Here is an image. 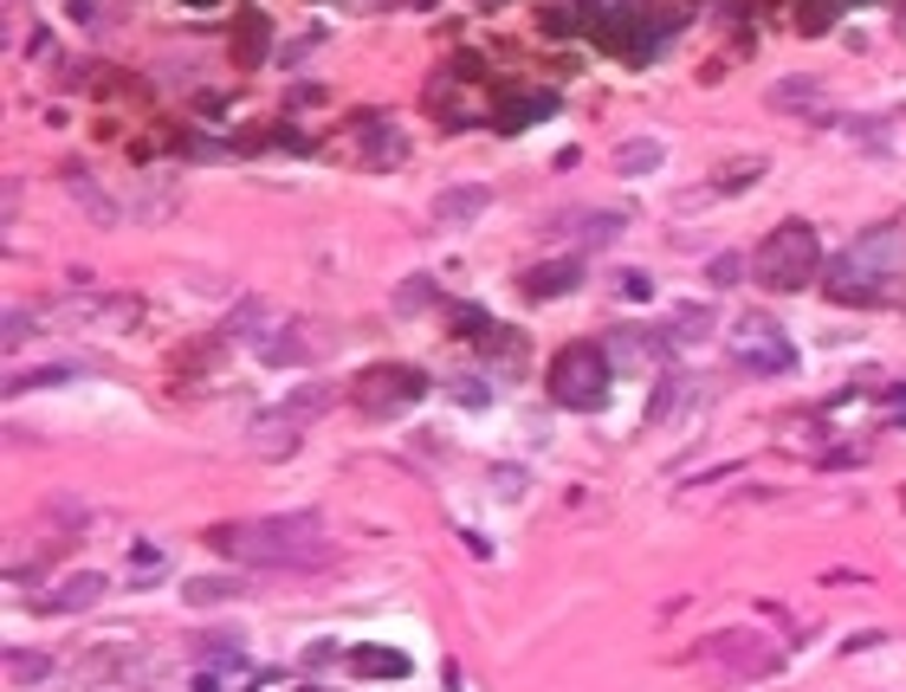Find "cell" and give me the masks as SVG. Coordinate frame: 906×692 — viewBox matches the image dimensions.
Masks as SVG:
<instances>
[{
	"label": "cell",
	"instance_id": "cell-1",
	"mask_svg": "<svg viewBox=\"0 0 906 692\" xmlns=\"http://www.w3.org/2000/svg\"><path fill=\"white\" fill-rule=\"evenodd\" d=\"M208 544L220 556H240L253 569H311L331 556L324 518L318 511H279V518H253V524H214Z\"/></svg>",
	"mask_w": 906,
	"mask_h": 692
},
{
	"label": "cell",
	"instance_id": "cell-2",
	"mask_svg": "<svg viewBox=\"0 0 906 692\" xmlns=\"http://www.w3.org/2000/svg\"><path fill=\"white\" fill-rule=\"evenodd\" d=\"M901 278H906V220H881L861 240H848V253L829 266V298L887 304V298H901Z\"/></svg>",
	"mask_w": 906,
	"mask_h": 692
},
{
	"label": "cell",
	"instance_id": "cell-3",
	"mask_svg": "<svg viewBox=\"0 0 906 692\" xmlns=\"http://www.w3.org/2000/svg\"><path fill=\"white\" fill-rule=\"evenodd\" d=\"M816 273H823V240H816L810 220L770 227L758 240V253H752V285H765V291H803Z\"/></svg>",
	"mask_w": 906,
	"mask_h": 692
},
{
	"label": "cell",
	"instance_id": "cell-4",
	"mask_svg": "<svg viewBox=\"0 0 906 692\" xmlns=\"http://www.w3.org/2000/svg\"><path fill=\"white\" fill-rule=\"evenodd\" d=\"M609 376H616V356L603 344H563L558 356H551V369H544L551 402H558V408H576V415H589V408L609 402Z\"/></svg>",
	"mask_w": 906,
	"mask_h": 692
},
{
	"label": "cell",
	"instance_id": "cell-5",
	"mask_svg": "<svg viewBox=\"0 0 906 692\" xmlns=\"http://www.w3.org/2000/svg\"><path fill=\"white\" fill-rule=\"evenodd\" d=\"M732 362H738L745 376H790V369H796V344H790V331L770 324V318H738V324H732Z\"/></svg>",
	"mask_w": 906,
	"mask_h": 692
},
{
	"label": "cell",
	"instance_id": "cell-6",
	"mask_svg": "<svg viewBox=\"0 0 906 692\" xmlns=\"http://www.w3.org/2000/svg\"><path fill=\"white\" fill-rule=\"evenodd\" d=\"M427 395V376L409 362H382V369H363L356 376V408L363 415H402Z\"/></svg>",
	"mask_w": 906,
	"mask_h": 692
},
{
	"label": "cell",
	"instance_id": "cell-7",
	"mask_svg": "<svg viewBox=\"0 0 906 692\" xmlns=\"http://www.w3.org/2000/svg\"><path fill=\"white\" fill-rule=\"evenodd\" d=\"M318 408H331V382H311V389H298L285 408H273V415H260L253 420V453H291L298 447V427L318 415Z\"/></svg>",
	"mask_w": 906,
	"mask_h": 692
},
{
	"label": "cell",
	"instance_id": "cell-8",
	"mask_svg": "<svg viewBox=\"0 0 906 692\" xmlns=\"http://www.w3.org/2000/svg\"><path fill=\"white\" fill-rule=\"evenodd\" d=\"M699 660L719 667V673H732V680H758V673L777 667V647H770L765 634H752V627H745V634L732 627V634H712V641L699 647Z\"/></svg>",
	"mask_w": 906,
	"mask_h": 692
},
{
	"label": "cell",
	"instance_id": "cell-9",
	"mask_svg": "<svg viewBox=\"0 0 906 692\" xmlns=\"http://www.w3.org/2000/svg\"><path fill=\"white\" fill-rule=\"evenodd\" d=\"M551 233H570L576 253H609L616 240L628 233V208H583V214H563Z\"/></svg>",
	"mask_w": 906,
	"mask_h": 692
},
{
	"label": "cell",
	"instance_id": "cell-10",
	"mask_svg": "<svg viewBox=\"0 0 906 692\" xmlns=\"http://www.w3.org/2000/svg\"><path fill=\"white\" fill-rule=\"evenodd\" d=\"M104 602V576L98 569H71L59 576L46 596H39V615H84V609H98Z\"/></svg>",
	"mask_w": 906,
	"mask_h": 692
},
{
	"label": "cell",
	"instance_id": "cell-11",
	"mask_svg": "<svg viewBox=\"0 0 906 692\" xmlns=\"http://www.w3.org/2000/svg\"><path fill=\"white\" fill-rule=\"evenodd\" d=\"M492 208V188L486 182H454V188H440L434 195V227H467V220H480Z\"/></svg>",
	"mask_w": 906,
	"mask_h": 692
},
{
	"label": "cell",
	"instance_id": "cell-12",
	"mask_svg": "<svg viewBox=\"0 0 906 692\" xmlns=\"http://www.w3.org/2000/svg\"><path fill=\"white\" fill-rule=\"evenodd\" d=\"M137 667V641L130 634H104L84 660H78V680H111V673H130Z\"/></svg>",
	"mask_w": 906,
	"mask_h": 692
},
{
	"label": "cell",
	"instance_id": "cell-13",
	"mask_svg": "<svg viewBox=\"0 0 906 692\" xmlns=\"http://www.w3.org/2000/svg\"><path fill=\"white\" fill-rule=\"evenodd\" d=\"M583 285V260H544L525 273V298H570Z\"/></svg>",
	"mask_w": 906,
	"mask_h": 692
},
{
	"label": "cell",
	"instance_id": "cell-14",
	"mask_svg": "<svg viewBox=\"0 0 906 692\" xmlns=\"http://www.w3.org/2000/svg\"><path fill=\"white\" fill-rule=\"evenodd\" d=\"M712 331V304H680L667 324H661V337H667V349H680V344H699Z\"/></svg>",
	"mask_w": 906,
	"mask_h": 692
},
{
	"label": "cell",
	"instance_id": "cell-15",
	"mask_svg": "<svg viewBox=\"0 0 906 692\" xmlns=\"http://www.w3.org/2000/svg\"><path fill=\"white\" fill-rule=\"evenodd\" d=\"M349 673H363V680H402V673H409V654H389V647H356V654H349Z\"/></svg>",
	"mask_w": 906,
	"mask_h": 692
},
{
	"label": "cell",
	"instance_id": "cell-16",
	"mask_svg": "<svg viewBox=\"0 0 906 692\" xmlns=\"http://www.w3.org/2000/svg\"><path fill=\"white\" fill-rule=\"evenodd\" d=\"M661 162H667V149L654 137H628L622 149H616V175H654Z\"/></svg>",
	"mask_w": 906,
	"mask_h": 692
},
{
	"label": "cell",
	"instance_id": "cell-17",
	"mask_svg": "<svg viewBox=\"0 0 906 692\" xmlns=\"http://www.w3.org/2000/svg\"><path fill=\"white\" fill-rule=\"evenodd\" d=\"M182 596H188L195 609H214V602H233V596H240V583H233V576H195Z\"/></svg>",
	"mask_w": 906,
	"mask_h": 692
},
{
	"label": "cell",
	"instance_id": "cell-18",
	"mask_svg": "<svg viewBox=\"0 0 906 692\" xmlns=\"http://www.w3.org/2000/svg\"><path fill=\"white\" fill-rule=\"evenodd\" d=\"M544 111H558V97H512V104L498 111V130H525V124L544 117Z\"/></svg>",
	"mask_w": 906,
	"mask_h": 692
},
{
	"label": "cell",
	"instance_id": "cell-19",
	"mask_svg": "<svg viewBox=\"0 0 906 692\" xmlns=\"http://www.w3.org/2000/svg\"><path fill=\"white\" fill-rule=\"evenodd\" d=\"M758 175H765V155H745V162H725L712 188H719V195H738V188H752Z\"/></svg>",
	"mask_w": 906,
	"mask_h": 692
},
{
	"label": "cell",
	"instance_id": "cell-20",
	"mask_svg": "<svg viewBox=\"0 0 906 692\" xmlns=\"http://www.w3.org/2000/svg\"><path fill=\"white\" fill-rule=\"evenodd\" d=\"M260 356H266V362H305V356H311V337H298V331L260 337Z\"/></svg>",
	"mask_w": 906,
	"mask_h": 692
},
{
	"label": "cell",
	"instance_id": "cell-21",
	"mask_svg": "<svg viewBox=\"0 0 906 692\" xmlns=\"http://www.w3.org/2000/svg\"><path fill=\"white\" fill-rule=\"evenodd\" d=\"M770 104L777 111H823V91L816 84H770Z\"/></svg>",
	"mask_w": 906,
	"mask_h": 692
},
{
	"label": "cell",
	"instance_id": "cell-22",
	"mask_svg": "<svg viewBox=\"0 0 906 692\" xmlns=\"http://www.w3.org/2000/svg\"><path fill=\"white\" fill-rule=\"evenodd\" d=\"M667 344V337H647V331H616V344H609V356H622V362H641V356H654V349Z\"/></svg>",
	"mask_w": 906,
	"mask_h": 692
},
{
	"label": "cell",
	"instance_id": "cell-23",
	"mask_svg": "<svg viewBox=\"0 0 906 692\" xmlns=\"http://www.w3.org/2000/svg\"><path fill=\"white\" fill-rule=\"evenodd\" d=\"M46 673H53L46 654H7V680H13V687H33V680H46Z\"/></svg>",
	"mask_w": 906,
	"mask_h": 692
},
{
	"label": "cell",
	"instance_id": "cell-24",
	"mask_svg": "<svg viewBox=\"0 0 906 692\" xmlns=\"http://www.w3.org/2000/svg\"><path fill=\"white\" fill-rule=\"evenodd\" d=\"M369 124V155H402V137L389 130V117H363Z\"/></svg>",
	"mask_w": 906,
	"mask_h": 692
},
{
	"label": "cell",
	"instance_id": "cell-25",
	"mask_svg": "<svg viewBox=\"0 0 906 692\" xmlns=\"http://www.w3.org/2000/svg\"><path fill=\"white\" fill-rule=\"evenodd\" d=\"M260 46H266V20H260V13H246V26H240V66H253V59H260Z\"/></svg>",
	"mask_w": 906,
	"mask_h": 692
},
{
	"label": "cell",
	"instance_id": "cell-26",
	"mask_svg": "<svg viewBox=\"0 0 906 692\" xmlns=\"http://www.w3.org/2000/svg\"><path fill=\"white\" fill-rule=\"evenodd\" d=\"M738 278H745V260H738V253H719V260H712V285H719V291H732Z\"/></svg>",
	"mask_w": 906,
	"mask_h": 692
},
{
	"label": "cell",
	"instance_id": "cell-27",
	"mask_svg": "<svg viewBox=\"0 0 906 692\" xmlns=\"http://www.w3.org/2000/svg\"><path fill=\"white\" fill-rule=\"evenodd\" d=\"M616 291H622V298H641V304H647V298H654V278H647V273H622V278H616Z\"/></svg>",
	"mask_w": 906,
	"mask_h": 692
},
{
	"label": "cell",
	"instance_id": "cell-28",
	"mask_svg": "<svg viewBox=\"0 0 906 692\" xmlns=\"http://www.w3.org/2000/svg\"><path fill=\"white\" fill-rule=\"evenodd\" d=\"M492 480H498V492H505V498H518V485H525V473H518V466H498Z\"/></svg>",
	"mask_w": 906,
	"mask_h": 692
},
{
	"label": "cell",
	"instance_id": "cell-29",
	"mask_svg": "<svg viewBox=\"0 0 906 692\" xmlns=\"http://www.w3.org/2000/svg\"><path fill=\"white\" fill-rule=\"evenodd\" d=\"M454 395H460V402H486V389H480V376H460V382H454Z\"/></svg>",
	"mask_w": 906,
	"mask_h": 692
},
{
	"label": "cell",
	"instance_id": "cell-30",
	"mask_svg": "<svg viewBox=\"0 0 906 692\" xmlns=\"http://www.w3.org/2000/svg\"><path fill=\"white\" fill-rule=\"evenodd\" d=\"M188 7H208V0H188Z\"/></svg>",
	"mask_w": 906,
	"mask_h": 692
}]
</instances>
